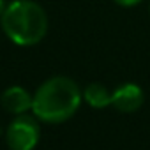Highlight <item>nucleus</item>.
<instances>
[{
  "label": "nucleus",
  "instance_id": "6e6552de",
  "mask_svg": "<svg viewBox=\"0 0 150 150\" xmlns=\"http://www.w3.org/2000/svg\"><path fill=\"white\" fill-rule=\"evenodd\" d=\"M6 7H7L6 6V0H0V18H2V14L6 13Z\"/></svg>",
  "mask_w": 150,
  "mask_h": 150
},
{
  "label": "nucleus",
  "instance_id": "20e7f679",
  "mask_svg": "<svg viewBox=\"0 0 150 150\" xmlns=\"http://www.w3.org/2000/svg\"><path fill=\"white\" fill-rule=\"evenodd\" d=\"M145 96L136 83H124L111 92V106L120 113H132L139 110Z\"/></svg>",
  "mask_w": 150,
  "mask_h": 150
},
{
  "label": "nucleus",
  "instance_id": "423d86ee",
  "mask_svg": "<svg viewBox=\"0 0 150 150\" xmlns=\"http://www.w3.org/2000/svg\"><path fill=\"white\" fill-rule=\"evenodd\" d=\"M83 101L92 108H106L111 104V92L101 83H90L83 90Z\"/></svg>",
  "mask_w": 150,
  "mask_h": 150
},
{
  "label": "nucleus",
  "instance_id": "f257e3e1",
  "mask_svg": "<svg viewBox=\"0 0 150 150\" xmlns=\"http://www.w3.org/2000/svg\"><path fill=\"white\" fill-rule=\"evenodd\" d=\"M83 101L78 83L67 76H53L46 80L34 94L32 113L37 120L60 124L74 117Z\"/></svg>",
  "mask_w": 150,
  "mask_h": 150
},
{
  "label": "nucleus",
  "instance_id": "f03ea898",
  "mask_svg": "<svg viewBox=\"0 0 150 150\" xmlns=\"http://www.w3.org/2000/svg\"><path fill=\"white\" fill-rule=\"evenodd\" d=\"M4 34L18 46H34L48 32V14L32 0H14L0 18Z\"/></svg>",
  "mask_w": 150,
  "mask_h": 150
},
{
  "label": "nucleus",
  "instance_id": "39448f33",
  "mask_svg": "<svg viewBox=\"0 0 150 150\" xmlns=\"http://www.w3.org/2000/svg\"><path fill=\"white\" fill-rule=\"evenodd\" d=\"M0 103H2V108L9 113L16 115H23L32 111V103H34V96L25 90L23 87H9L7 90H4L2 97H0Z\"/></svg>",
  "mask_w": 150,
  "mask_h": 150
},
{
  "label": "nucleus",
  "instance_id": "7ed1b4c3",
  "mask_svg": "<svg viewBox=\"0 0 150 150\" xmlns=\"http://www.w3.org/2000/svg\"><path fill=\"white\" fill-rule=\"evenodd\" d=\"M41 129L37 117L32 115H16L14 120L6 129V143L11 150H34L39 143Z\"/></svg>",
  "mask_w": 150,
  "mask_h": 150
},
{
  "label": "nucleus",
  "instance_id": "0eeeda50",
  "mask_svg": "<svg viewBox=\"0 0 150 150\" xmlns=\"http://www.w3.org/2000/svg\"><path fill=\"white\" fill-rule=\"evenodd\" d=\"M115 4H118L120 7H134V6H138L141 0H113Z\"/></svg>",
  "mask_w": 150,
  "mask_h": 150
}]
</instances>
